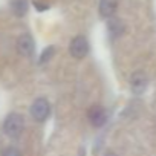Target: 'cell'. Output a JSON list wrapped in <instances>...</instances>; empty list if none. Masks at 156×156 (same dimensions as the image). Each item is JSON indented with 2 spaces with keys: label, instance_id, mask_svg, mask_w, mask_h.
<instances>
[{
  "label": "cell",
  "instance_id": "30bf717a",
  "mask_svg": "<svg viewBox=\"0 0 156 156\" xmlns=\"http://www.w3.org/2000/svg\"><path fill=\"white\" fill-rule=\"evenodd\" d=\"M54 54H55V48H54V46H48V48H46V49L41 52L38 63H40V64H44L46 61H49V60L54 57Z\"/></svg>",
  "mask_w": 156,
  "mask_h": 156
},
{
  "label": "cell",
  "instance_id": "7a4b0ae2",
  "mask_svg": "<svg viewBox=\"0 0 156 156\" xmlns=\"http://www.w3.org/2000/svg\"><path fill=\"white\" fill-rule=\"evenodd\" d=\"M69 51H70V55L73 58H84L87 55V52H89V41H87V38L83 37V35L75 37L70 41Z\"/></svg>",
  "mask_w": 156,
  "mask_h": 156
},
{
  "label": "cell",
  "instance_id": "6da1fadb",
  "mask_svg": "<svg viewBox=\"0 0 156 156\" xmlns=\"http://www.w3.org/2000/svg\"><path fill=\"white\" fill-rule=\"evenodd\" d=\"M25 122H23V116L19 113H11L6 116L5 122H3V130L8 136L11 138H17L22 132H23Z\"/></svg>",
  "mask_w": 156,
  "mask_h": 156
},
{
  "label": "cell",
  "instance_id": "3957f363",
  "mask_svg": "<svg viewBox=\"0 0 156 156\" xmlns=\"http://www.w3.org/2000/svg\"><path fill=\"white\" fill-rule=\"evenodd\" d=\"M51 113V106L48 103V100L44 98H37L32 106H31V115L35 121H44Z\"/></svg>",
  "mask_w": 156,
  "mask_h": 156
},
{
  "label": "cell",
  "instance_id": "4fadbf2b",
  "mask_svg": "<svg viewBox=\"0 0 156 156\" xmlns=\"http://www.w3.org/2000/svg\"><path fill=\"white\" fill-rule=\"evenodd\" d=\"M106 156H118V154H115V153H107Z\"/></svg>",
  "mask_w": 156,
  "mask_h": 156
},
{
  "label": "cell",
  "instance_id": "277c9868",
  "mask_svg": "<svg viewBox=\"0 0 156 156\" xmlns=\"http://www.w3.org/2000/svg\"><path fill=\"white\" fill-rule=\"evenodd\" d=\"M147 86H148V78H147V75L144 72L138 70V72H135L132 75V78H130V87H132L133 94H136V95L144 94Z\"/></svg>",
  "mask_w": 156,
  "mask_h": 156
},
{
  "label": "cell",
  "instance_id": "ba28073f",
  "mask_svg": "<svg viewBox=\"0 0 156 156\" xmlns=\"http://www.w3.org/2000/svg\"><path fill=\"white\" fill-rule=\"evenodd\" d=\"M107 31L110 34L112 38H116V37H121L126 31V26L122 23V20L119 19H110L109 23H107Z\"/></svg>",
  "mask_w": 156,
  "mask_h": 156
},
{
  "label": "cell",
  "instance_id": "7c38bea8",
  "mask_svg": "<svg viewBox=\"0 0 156 156\" xmlns=\"http://www.w3.org/2000/svg\"><path fill=\"white\" fill-rule=\"evenodd\" d=\"M34 5H35V8H37L38 11H46V9L49 8V5H48V3H41V2H35Z\"/></svg>",
  "mask_w": 156,
  "mask_h": 156
},
{
  "label": "cell",
  "instance_id": "5b68a950",
  "mask_svg": "<svg viewBox=\"0 0 156 156\" xmlns=\"http://www.w3.org/2000/svg\"><path fill=\"white\" fill-rule=\"evenodd\" d=\"M87 118H89V121H90V124L94 127H101L107 121V113H106L104 107H101V106H92L89 109V112H87Z\"/></svg>",
  "mask_w": 156,
  "mask_h": 156
},
{
  "label": "cell",
  "instance_id": "9c48e42d",
  "mask_svg": "<svg viewBox=\"0 0 156 156\" xmlns=\"http://www.w3.org/2000/svg\"><path fill=\"white\" fill-rule=\"evenodd\" d=\"M11 9L17 17H23L28 12V0H11Z\"/></svg>",
  "mask_w": 156,
  "mask_h": 156
},
{
  "label": "cell",
  "instance_id": "8992f818",
  "mask_svg": "<svg viewBox=\"0 0 156 156\" xmlns=\"http://www.w3.org/2000/svg\"><path fill=\"white\" fill-rule=\"evenodd\" d=\"M34 48H35V43L32 40V37L29 34H22L17 40V52L23 57H29L32 55L34 52Z\"/></svg>",
  "mask_w": 156,
  "mask_h": 156
},
{
  "label": "cell",
  "instance_id": "52a82bcc",
  "mask_svg": "<svg viewBox=\"0 0 156 156\" xmlns=\"http://www.w3.org/2000/svg\"><path fill=\"white\" fill-rule=\"evenodd\" d=\"M118 8V0H100V14L101 17L110 19Z\"/></svg>",
  "mask_w": 156,
  "mask_h": 156
},
{
  "label": "cell",
  "instance_id": "8fae6325",
  "mask_svg": "<svg viewBox=\"0 0 156 156\" xmlns=\"http://www.w3.org/2000/svg\"><path fill=\"white\" fill-rule=\"evenodd\" d=\"M2 156H22V153H20V150L16 148V147H8V148L3 150Z\"/></svg>",
  "mask_w": 156,
  "mask_h": 156
}]
</instances>
